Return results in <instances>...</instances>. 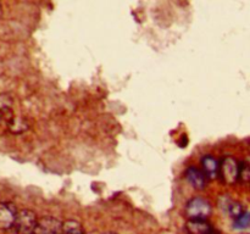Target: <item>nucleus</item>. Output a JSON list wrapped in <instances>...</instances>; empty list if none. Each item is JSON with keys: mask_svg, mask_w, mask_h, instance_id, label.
I'll list each match as a JSON object with an SVG mask.
<instances>
[{"mask_svg": "<svg viewBox=\"0 0 250 234\" xmlns=\"http://www.w3.org/2000/svg\"><path fill=\"white\" fill-rule=\"evenodd\" d=\"M17 210L10 202H0V229H10L14 227Z\"/></svg>", "mask_w": 250, "mask_h": 234, "instance_id": "423d86ee", "label": "nucleus"}, {"mask_svg": "<svg viewBox=\"0 0 250 234\" xmlns=\"http://www.w3.org/2000/svg\"><path fill=\"white\" fill-rule=\"evenodd\" d=\"M61 234H84V231L80 222L70 219V221L62 223V233Z\"/></svg>", "mask_w": 250, "mask_h": 234, "instance_id": "f8f14e48", "label": "nucleus"}, {"mask_svg": "<svg viewBox=\"0 0 250 234\" xmlns=\"http://www.w3.org/2000/svg\"><path fill=\"white\" fill-rule=\"evenodd\" d=\"M186 178H187L189 184L192 185L194 189L202 190L207 187V176L204 175V172H203L202 170H199L198 167H194V166L187 168V171H186Z\"/></svg>", "mask_w": 250, "mask_h": 234, "instance_id": "0eeeda50", "label": "nucleus"}, {"mask_svg": "<svg viewBox=\"0 0 250 234\" xmlns=\"http://www.w3.org/2000/svg\"><path fill=\"white\" fill-rule=\"evenodd\" d=\"M219 177L226 184H234L239 180V162L232 156H226L220 162Z\"/></svg>", "mask_w": 250, "mask_h": 234, "instance_id": "7ed1b4c3", "label": "nucleus"}, {"mask_svg": "<svg viewBox=\"0 0 250 234\" xmlns=\"http://www.w3.org/2000/svg\"><path fill=\"white\" fill-rule=\"evenodd\" d=\"M186 216L188 219H208L211 214V204L202 196L190 199L186 205Z\"/></svg>", "mask_w": 250, "mask_h": 234, "instance_id": "f257e3e1", "label": "nucleus"}, {"mask_svg": "<svg viewBox=\"0 0 250 234\" xmlns=\"http://www.w3.org/2000/svg\"><path fill=\"white\" fill-rule=\"evenodd\" d=\"M37 222H38V218L33 211L21 210V211H17L14 228L17 234H33Z\"/></svg>", "mask_w": 250, "mask_h": 234, "instance_id": "f03ea898", "label": "nucleus"}, {"mask_svg": "<svg viewBox=\"0 0 250 234\" xmlns=\"http://www.w3.org/2000/svg\"><path fill=\"white\" fill-rule=\"evenodd\" d=\"M0 16H1V9H0Z\"/></svg>", "mask_w": 250, "mask_h": 234, "instance_id": "dca6fc26", "label": "nucleus"}, {"mask_svg": "<svg viewBox=\"0 0 250 234\" xmlns=\"http://www.w3.org/2000/svg\"><path fill=\"white\" fill-rule=\"evenodd\" d=\"M233 227L236 229H248L250 228V211H244L239 217L234 219Z\"/></svg>", "mask_w": 250, "mask_h": 234, "instance_id": "4468645a", "label": "nucleus"}, {"mask_svg": "<svg viewBox=\"0 0 250 234\" xmlns=\"http://www.w3.org/2000/svg\"><path fill=\"white\" fill-rule=\"evenodd\" d=\"M186 229L189 234H212L211 224L207 219H188Z\"/></svg>", "mask_w": 250, "mask_h": 234, "instance_id": "1a4fd4ad", "label": "nucleus"}, {"mask_svg": "<svg viewBox=\"0 0 250 234\" xmlns=\"http://www.w3.org/2000/svg\"><path fill=\"white\" fill-rule=\"evenodd\" d=\"M219 206L225 214H229L233 219H236L237 217H239L246 211L244 206L241 202L237 201V200H233L232 197L226 196V195H224V196H221L219 199Z\"/></svg>", "mask_w": 250, "mask_h": 234, "instance_id": "39448f33", "label": "nucleus"}, {"mask_svg": "<svg viewBox=\"0 0 250 234\" xmlns=\"http://www.w3.org/2000/svg\"><path fill=\"white\" fill-rule=\"evenodd\" d=\"M7 127H9V131L11 133L15 134H20V133H23L28 129V123L24 118L22 117H15L12 116L11 118L7 121Z\"/></svg>", "mask_w": 250, "mask_h": 234, "instance_id": "9d476101", "label": "nucleus"}, {"mask_svg": "<svg viewBox=\"0 0 250 234\" xmlns=\"http://www.w3.org/2000/svg\"><path fill=\"white\" fill-rule=\"evenodd\" d=\"M12 104H14V99L10 94H6V93H2L0 94V112H2L4 115H6L9 117V119L11 118V107Z\"/></svg>", "mask_w": 250, "mask_h": 234, "instance_id": "9b49d317", "label": "nucleus"}, {"mask_svg": "<svg viewBox=\"0 0 250 234\" xmlns=\"http://www.w3.org/2000/svg\"><path fill=\"white\" fill-rule=\"evenodd\" d=\"M220 162L211 155H205L202 158V171L208 179H216L219 177Z\"/></svg>", "mask_w": 250, "mask_h": 234, "instance_id": "6e6552de", "label": "nucleus"}, {"mask_svg": "<svg viewBox=\"0 0 250 234\" xmlns=\"http://www.w3.org/2000/svg\"><path fill=\"white\" fill-rule=\"evenodd\" d=\"M62 222L51 216L42 217L37 222V227L33 234H61Z\"/></svg>", "mask_w": 250, "mask_h": 234, "instance_id": "20e7f679", "label": "nucleus"}, {"mask_svg": "<svg viewBox=\"0 0 250 234\" xmlns=\"http://www.w3.org/2000/svg\"><path fill=\"white\" fill-rule=\"evenodd\" d=\"M239 180L250 183V156L239 162Z\"/></svg>", "mask_w": 250, "mask_h": 234, "instance_id": "ddd939ff", "label": "nucleus"}, {"mask_svg": "<svg viewBox=\"0 0 250 234\" xmlns=\"http://www.w3.org/2000/svg\"><path fill=\"white\" fill-rule=\"evenodd\" d=\"M4 119H6V121H9V117H7L6 115L2 114V112H0V123H1V122L4 121Z\"/></svg>", "mask_w": 250, "mask_h": 234, "instance_id": "2eb2a0df", "label": "nucleus"}, {"mask_svg": "<svg viewBox=\"0 0 250 234\" xmlns=\"http://www.w3.org/2000/svg\"><path fill=\"white\" fill-rule=\"evenodd\" d=\"M212 234H215V233H212Z\"/></svg>", "mask_w": 250, "mask_h": 234, "instance_id": "f3484780", "label": "nucleus"}]
</instances>
